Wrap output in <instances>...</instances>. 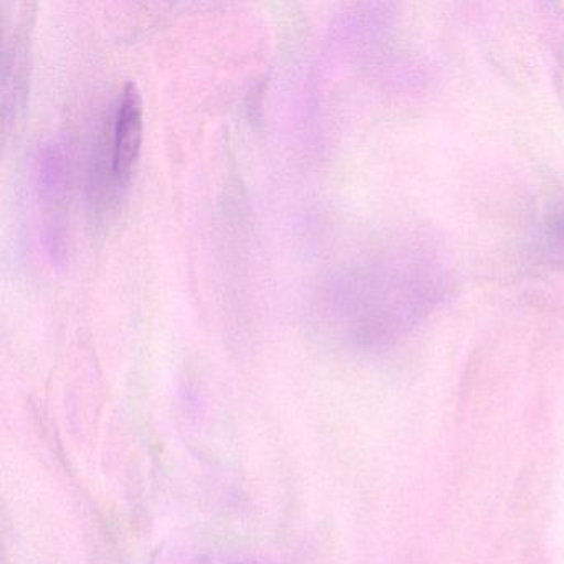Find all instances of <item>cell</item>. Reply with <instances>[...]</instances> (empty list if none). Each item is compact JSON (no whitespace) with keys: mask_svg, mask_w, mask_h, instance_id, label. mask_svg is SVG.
I'll list each match as a JSON object with an SVG mask.
<instances>
[{"mask_svg":"<svg viewBox=\"0 0 564 564\" xmlns=\"http://www.w3.org/2000/svg\"><path fill=\"white\" fill-rule=\"evenodd\" d=\"M143 100L137 85L128 84L121 95L115 121L113 176L118 183H127L140 156L143 141Z\"/></svg>","mask_w":564,"mask_h":564,"instance_id":"1","label":"cell"}]
</instances>
